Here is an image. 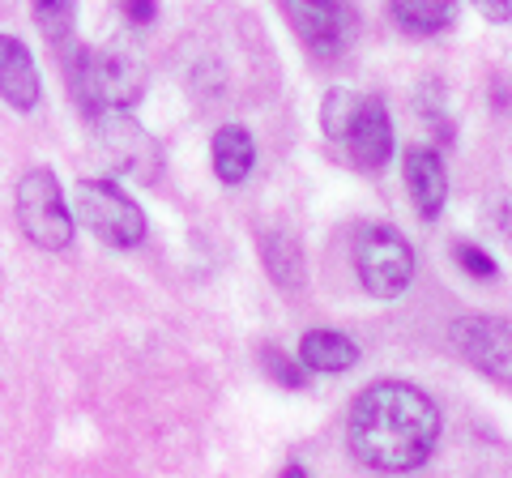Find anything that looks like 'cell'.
I'll return each instance as SVG.
<instances>
[{
	"label": "cell",
	"instance_id": "6da1fadb",
	"mask_svg": "<svg viewBox=\"0 0 512 478\" xmlns=\"http://www.w3.org/2000/svg\"><path fill=\"white\" fill-rule=\"evenodd\" d=\"M350 453L372 470H414L431 457L440 440L436 402L402 380H384L355 397L350 406Z\"/></svg>",
	"mask_w": 512,
	"mask_h": 478
},
{
	"label": "cell",
	"instance_id": "7a4b0ae2",
	"mask_svg": "<svg viewBox=\"0 0 512 478\" xmlns=\"http://www.w3.org/2000/svg\"><path fill=\"white\" fill-rule=\"evenodd\" d=\"M69 82L77 103L94 116V111H107V107L137 103L141 90H146V65L128 47H103V52L77 47L69 56Z\"/></svg>",
	"mask_w": 512,
	"mask_h": 478
},
{
	"label": "cell",
	"instance_id": "3957f363",
	"mask_svg": "<svg viewBox=\"0 0 512 478\" xmlns=\"http://www.w3.org/2000/svg\"><path fill=\"white\" fill-rule=\"evenodd\" d=\"M77 214L111 248H133L146 239V214H141V205L128 193H120V184H111V180L77 184Z\"/></svg>",
	"mask_w": 512,
	"mask_h": 478
},
{
	"label": "cell",
	"instance_id": "277c9868",
	"mask_svg": "<svg viewBox=\"0 0 512 478\" xmlns=\"http://www.w3.org/2000/svg\"><path fill=\"white\" fill-rule=\"evenodd\" d=\"M18 222L39 248H64L73 239V214L52 171H26L18 180Z\"/></svg>",
	"mask_w": 512,
	"mask_h": 478
},
{
	"label": "cell",
	"instance_id": "5b68a950",
	"mask_svg": "<svg viewBox=\"0 0 512 478\" xmlns=\"http://www.w3.org/2000/svg\"><path fill=\"white\" fill-rule=\"evenodd\" d=\"M359 282L367 295L376 299H397L414 278V252L397 231L389 227H367L359 235Z\"/></svg>",
	"mask_w": 512,
	"mask_h": 478
},
{
	"label": "cell",
	"instance_id": "8992f818",
	"mask_svg": "<svg viewBox=\"0 0 512 478\" xmlns=\"http://www.w3.org/2000/svg\"><path fill=\"white\" fill-rule=\"evenodd\" d=\"M282 9L316 56L346 52L359 30V13L350 0H282Z\"/></svg>",
	"mask_w": 512,
	"mask_h": 478
},
{
	"label": "cell",
	"instance_id": "52a82bcc",
	"mask_svg": "<svg viewBox=\"0 0 512 478\" xmlns=\"http://www.w3.org/2000/svg\"><path fill=\"white\" fill-rule=\"evenodd\" d=\"M94 137H99V150L116 171L133 175V180H154V146L124 107L94 111Z\"/></svg>",
	"mask_w": 512,
	"mask_h": 478
},
{
	"label": "cell",
	"instance_id": "ba28073f",
	"mask_svg": "<svg viewBox=\"0 0 512 478\" xmlns=\"http://www.w3.org/2000/svg\"><path fill=\"white\" fill-rule=\"evenodd\" d=\"M453 346L466 355L483 376L508 385V363H512V342H508V321H491V316H466L453 321Z\"/></svg>",
	"mask_w": 512,
	"mask_h": 478
},
{
	"label": "cell",
	"instance_id": "9c48e42d",
	"mask_svg": "<svg viewBox=\"0 0 512 478\" xmlns=\"http://www.w3.org/2000/svg\"><path fill=\"white\" fill-rule=\"evenodd\" d=\"M346 150L350 158H355L359 167L367 171H376L389 163V154H393V124H389V111H384L380 99H359L355 107V120H350V129H346Z\"/></svg>",
	"mask_w": 512,
	"mask_h": 478
},
{
	"label": "cell",
	"instance_id": "30bf717a",
	"mask_svg": "<svg viewBox=\"0 0 512 478\" xmlns=\"http://www.w3.org/2000/svg\"><path fill=\"white\" fill-rule=\"evenodd\" d=\"M0 99L18 111H30L39 103V69L30 60L26 43L0 35Z\"/></svg>",
	"mask_w": 512,
	"mask_h": 478
},
{
	"label": "cell",
	"instance_id": "8fae6325",
	"mask_svg": "<svg viewBox=\"0 0 512 478\" xmlns=\"http://www.w3.org/2000/svg\"><path fill=\"white\" fill-rule=\"evenodd\" d=\"M406 188L414 205H419L423 218H436L444 210V197H448V175L436 150L427 146H410L406 150Z\"/></svg>",
	"mask_w": 512,
	"mask_h": 478
},
{
	"label": "cell",
	"instance_id": "7c38bea8",
	"mask_svg": "<svg viewBox=\"0 0 512 478\" xmlns=\"http://www.w3.org/2000/svg\"><path fill=\"white\" fill-rule=\"evenodd\" d=\"M299 359L308 372L338 376L359 363V346L338 329H312V333H303V342H299Z\"/></svg>",
	"mask_w": 512,
	"mask_h": 478
},
{
	"label": "cell",
	"instance_id": "4fadbf2b",
	"mask_svg": "<svg viewBox=\"0 0 512 478\" xmlns=\"http://www.w3.org/2000/svg\"><path fill=\"white\" fill-rule=\"evenodd\" d=\"M252 163H256V146H252V133L244 124H227V129L214 133V171L222 184L248 180Z\"/></svg>",
	"mask_w": 512,
	"mask_h": 478
},
{
	"label": "cell",
	"instance_id": "5bb4252c",
	"mask_svg": "<svg viewBox=\"0 0 512 478\" xmlns=\"http://www.w3.org/2000/svg\"><path fill=\"white\" fill-rule=\"evenodd\" d=\"M389 13H393L397 26L410 30V35H436V30L453 26L457 0H393Z\"/></svg>",
	"mask_w": 512,
	"mask_h": 478
},
{
	"label": "cell",
	"instance_id": "9a60e30c",
	"mask_svg": "<svg viewBox=\"0 0 512 478\" xmlns=\"http://www.w3.org/2000/svg\"><path fill=\"white\" fill-rule=\"evenodd\" d=\"M261 252H265V265H269V278H274L282 291H299L303 286V252L291 235L282 231H269L261 239Z\"/></svg>",
	"mask_w": 512,
	"mask_h": 478
},
{
	"label": "cell",
	"instance_id": "2e32d148",
	"mask_svg": "<svg viewBox=\"0 0 512 478\" xmlns=\"http://www.w3.org/2000/svg\"><path fill=\"white\" fill-rule=\"evenodd\" d=\"M355 107H359V94H350L342 86L325 94V103H320V129H325L329 141H342L346 137L350 120H355Z\"/></svg>",
	"mask_w": 512,
	"mask_h": 478
},
{
	"label": "cell",
	"instance_id": "e0dca14e",
	"mask_svg": "<svg viewBox=\"0 0 512 478\" xmlns=\"http://www.w3.org/2000/svg\"><path fill=\"white\" fill-rule=\"evenodd\" d=\"M30 9L47 39H64L77 22V0H30Z\"/></svg>",
	"mask_w": 512,
	"mask_h": 478
},
{
	"label": "cell",
	"instance_id": "ac0fdd59",
	"mask_svg": "<svg viewBox=\"0 0 512 478\" xmlns=\"http://www.w3.org/2000/svg\"><path fill=\"white\" fill-rule=\"evenodd\" d=\"M457 261H461V269L466 274H474V278H495L500 274V265H495L483 248H474V244H457Z\"/></svg>",
	"mask_w": 512,
	"mask_h": 478
},
{
	"label": "cell",
	"instance_id": "d6986e66",
	"mask_svg": "<svg viewBox=\"0 0 512 478\" xmlns=\"http://www.w3.org/2000/svg\"><path fill=\"white\" fill-rule=\"evenodd\" d=\"M265 363H269V368H274V380H278V385H303V372L295 368V363L291 359H282L278 355V350H265Z\"/></svg>",
	"mask_w": 512,
	"mask_h": 478
},
{
	"label": "cell",
	"instance_id": "ffe728a7",
	"mask_svg": "<svg viewBox=\"0 0 512 478\" xmlns=\"http://www.w3.org/2000/svg\"><path fill=\"white\" fill-rule=\"evenodd\" d=\"M124 13H128V22H133V26H150L158 5H154V0H124Z\"/></svg>",
	"mask_w": 512,
	"mask_h": 478
},
{
	"label": "cell",
	"instance_id": "44dd1931",
	"mask_svg": "<svg viewBox=\"0 0 512 478\" xmlns=\"http://www.w3.org/2000/svg\"><path fill=\"white\" fill-rule=\"evenodd\" d=\"M478 5V13L483 18H491V22H508L512 18V0H474Z\"/></svg>",
	"mask_w": 512,
	"mask_h": 478
}]
</instances>
